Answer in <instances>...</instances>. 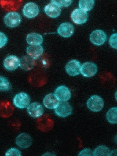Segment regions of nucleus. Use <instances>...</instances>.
<instances>
[{
	"label": "nucleus",
	"instance_id": "1",
	"mask_svg": "<svg viewBox=\"0 0 117 156\" xmlns=\"http://www.w3.org/2000/svg\"><path fill=\"white\" fill-rule=\"evenodd\" d=\"M22 22L20 15L15 11L7 13L4 18V22L6 27L9 28H15L18 26Z\"/></svg>",
	"mask_w": 117,
	"mask_h": 156
},
{
	"label": "nucleus",
	"instance_id": "2",
	"mask_svg": "<svg viewBox=\"0 0 117 156\" xmlns=\"http://www.w3.org/2000/svg\"><path fill=\"white\" fill-rule=\"evenodd\" d=\"M86 105L88 109L93 112H97L101 111L104 106V102L100 96H92L87 101Z\"/></svg>",
	"mask_w": 117,
	"mask_h": 156
},
{
	"label": "nucleus",
	"instance_id": "3",
	"mask_svg": "<svg viewBox=\"0 0 117 156\" xmlns=\"http://www.w3.org/2000/svg\"><path fill=\"white\" fill-rule=\"evenodd\" d=\"M30 98L29 95L25 93H20L16 94L13 99V104L19 109L27 108L30 104Z\"/></svg>",
	"mask_w": 117,
	"mask_h": 156
},
{
	"label": "nucleus",
	"instance_id": "4",
	"mask_svg": "<svg viewBox=\"0 0 117 156\" xmlns=\"http://www.w3.org/2000/svg\"><path fill=\"white\" fill-rule=\"evenodd\" d=\"M73 112V108L67 101H60L55 109L57 115L61 118H66L70 115Z\"/></svg>",
	"mask_w": 117,
	"mask_h": 156
},
{
	"label": "nucleus",
	"instance_id": "5",
	"mask_svg": "<svg viewBox=\"0 0 117 156\" xmlns=\"http://www.w3.org/2000/svg\"><path fill=\"white\" fill-rule=\"evenodd\" d=\"M91 42L97 46L102 45L107 40V35L104 31L101 30H96L92 31L90 35Z\"/></svg>",
	"mask_w": 117,
	"mask_h": 156
},
{
	"label": "nucleus",
	"instance_id": "6",
	"mask_svg": "<svg viewBox=\"0 0 117 156\" xmlns=\"http://www.w3.org/2000/svg\"><path fill=\"white\" fill-rule=\"evenodd\" d=\"M71 19L74 23L78 25L83 24L88 20V14L80 8L76 9L72 12Z\"/></svg>",
	"mask_w": 117,
	"mask_h": 156
},
{
	"label": "nucleus",
	"instance_id": "7",
	"mask_svg": "<svg viewBox=\"0 0 117 156\" xmlns=\"http://www.w3.org/2000/svg\"><path fill=\"white\" fill-rule=\"evenodd\" d=\"M97 66L93 62H85L81 66L80 73L85 77H92L97 74Z\"/></svg>",
	"mask_w": 117,
	"mask_h": 156
},
{
	"label": "nucleus",
	"instance_id": "8",
	"mask_svg": "<svg viewBox=\"0 0 117 156\" xmlns=\"http://www.w3.org/2000/svg\"><path fill=\"white\" fill-rule=\"evenodd\" d=\"M23 14L28 19H33L38 15L39 8L36 4L33 2L27 3L23 9Z\"/></svg>",
	"mask_w": 117,
	"mask_h": 156
},
{
	"label": "nucleus",
	"instance_id": "9",
	"mask_svg": "<svg viewBox=\"0 0 117 156\" xmlns=\"http://www.w3.org/2000/svg\"><path fill=\"white\" fill-rule=\"evenodd\" d=\"M20 59L15 55H9L3 61L5 68L9 71H14L20 66Z\"/></svg>",
	"mask_w": 117,
	"mask_h": 156
},
{
	"label": "nucleus",
	"instance_id": "10",
	"mask_svg": "<svg viewBox=\"0 0 117 156\" xmlns=\"http://www.w3.org/2000/svg\"><path fill=\"white\" fill-rule=\"evenodd\" d=\"M80 62L77 60L74 59L67 63L65 66V70L68 75L75 76L80 73Z\"/></svg>",
	"mask_w": 117,
	"mask_h": 156
},
{
	"label": "nucleus",
	"instance_id": "11",
	"mask_svg": "<svg viewBox=\"0 0 117 156\" xmlns=\"http://www.w3.org/2000/svg\"><path fill=\"white\" fill-rule=\"evenodd\" d=\"M33 142L32 137L26 133L19 135L16 139V143L17 146L20 148L25 149L29 148Z\"/></svg>",
	"mask_w": 117,
	"mask_h": 156
},
{
	"label": "nucleus",
	"instance_id": "12",
	"mask_svg": "<svg viewBox=\"0 0 117 156\" xmlns=\"http://www.w3.org/2000/svg\"><path fill=\"white\" fill-rule=\"evenodd\" d=\"M74 31L75 28L73 25L67 22L61 24L57 29L59 35L65 38L71 37L74 34Z\"/></svg>",
	"mask_w": 117,
	"mask_h": 156
},
{
	"label": "nucleus",
	"instance_id": "13",
	"mask_svg": "<svg viewBox=\"0 0 117 156\" xmlns=\"http://www.w3.org/2000/svg\"><path fill=\"white\" fill-rule=\"evenodd\" d=\"M54 94L59 101H67L71 97L70 90L67 87L64 85L58 87L55 90Z\"/></svg>",
	"mask_w": 117,
	"mask_h": 156
},
{
	"label": "nucleus",
	"instance_id": "14",
	"mask_svg": "<svg viewBox=\"0 0 117 156\" xmlns=\"http://www.w3.org/2000/svg\"><path fill=\"white\" fill-rule=\"evenodd\" d=\"M27 113L29 115L34 118H40L44 113L42 105L38 102H34L27 107Z\"/></svg>",
	"mask_w": 117,
	"mask_h": 156
},
{
	"label": "nucleus",
	"instance_id": "15",
	"mask_svg": "<svg viewBox=\"0 0 117 156\" xmlns=\"http://www.w3.org/2000/svg\"><path fill=\"white\" fill-rule=\"evenodd\" d=\"M14 109L13 106L9 102L6 101H0V117L7 118L11 116Z\"/></svg>",
	"mask_w": 117,
	"mask_h": 156
},
{
	"label": "nucleus",
	"instance_id": "16",
	"mask_svg": "<svg viewBox=\"0 0 117 156\" xmlns=\"http://www.w3.org/2000/svg\"><path fill=\"white\" fill-rule=\"evenodd\" d=\"M44 9L46 14L51 18H57L61 13L60 7L52 2L46 5Z\"/></svg>",
	"mask_w": 117,
	"mask_h": 156
},
{
	"label": "nucleus",
	"instance_id": "17",
	"mask_svg": "<svg viewBox=\"0 0 117 156\" xmlns=\"http://www.w3.org/2000/svg\"><path fill=\"white\" fill-rule=\"evenodd\" d=\"M22 0H1L2 7L7 11H15L20 7Z\"/></svg>",
	"mask_w": 117,
	"mask_h": 156
},
{
	"label": "nucleus",
	"instance_id": "18",
	"mask_svg": "<svg viewBox=\"0 0 117 156\" xmlns=\"http://www.w3.org/2000/svg\"><path fill=\"white\" fill-rule=\"evenodd\" d=\"M26 52L28 56L36 60L43 54V48L41 45H30L27 48Z\"/></svg>",
	"mask_w": 117,
	"mask_h": 156
},
{
	"label": "nucleus",
	"instance_id": "19",
	"mask_svg": "<svg viewBox=\"0 0 117 156\" xmlns=\"http://www.w3.org/2000/svg\"><path fill=\"white\" fill-rule=\"evenodd\" d=\"M59 102L55 94H53L46 95L43 101L44 106L49 109H55L58 105Z\"/></svg>",
	"mask_w": 117,
	"mask_h": 156
},
{
	"label": "nucleus",
	"instance_id": "20",
	"mask_svg": "<svg viewBox=\"0 0 117 156\" xmlns=\"http://www.w3.org/2000/svg\"><path fill=\"white\" fill-rule=\"evenodd\" d=\"M35 65V60L30 56H23L20 59V67L22 69L26 71L32 70Z\"/></svg>",
	"mask_w": 117,
	"mask_h": 156
},
{
	"label": "nucleus",
	"instance_id": "21",
	"mask_svg": "<svg viewBox=\"0 0 117 156\" xmlns=\"http://www.w3.org/2000/svg\"><path fill=\"white\" fill-rule=\"evenodd\" d=\"M26 41L30 45H41L43 42V38L40 34L33 32L27 35Z\"/></svg>",
	"mask_w": 117,
	"mask_h": 156
},
{
	"label": "nucleus",
	"instance_id": "22",
	"mask_svg": "<svg viewBox=\"0 0 117 156\" xmlns=\"http://www.w3.org/2000/svg\"><path fill=\"white\" fill-rule=\"evenodd\" d=\"M38 126L39 129L43 132H47L51 130L53 126V122L52 120L48 117H41L38 121Z\"/></svg>",
	"mask_w": 117,
	"mask_h": 156
},
{
	"label": "nucleus",
	"instance_id": "23",
	"mask_svg": "<svg viewBox=\"0 0 117 156\" xmlns=\"http://www.w3.org/2000/svg\"><path fill=\"white\" fill-rule=\"evenodd\" d=\"M94 0H79V2L80 9L86 12L92 10L94 7Z\"/></svg>",
	"mask_w": 117,
	"mask_h": 156
},
{
	"label": "nucleus",
	"instance_id": "24",
	"mask_svg": "<svg viewBox=\"0 0 117 156\" xmlns=\"http://www.w3.org/2000/svg\"><path fill=\"white\" fill-rule=\"evenodd\" d=\"M117 108L113 107L109 109L106 114V119L109 123L115 124L117 123Z\"/></svg>",
	"mask_w": 117,
	"mask_h": 156
},
{
	"label": "nucleus",
	"instance_id": "25",
	"mask_svg": "<svg viewBox=\"0 0 117 156\" xmlns=\"http://www.w3.org/2000/svg\"><path fill=\"white\" fill-rule=\"evenodd\" d=\"M110 151L109 148L104 145L98 146L93 152V156H108L110 155Z\"/></svg>",
	"mask_w": 117,
	"mask_h": 156
},
{
	"label": "nucleus",
	"instance_id": "26",
	"mask_svg": "<svg viewBox=\"0 0 117 156\" xmlns=\"http://www.w3.org/2000/svg\"><path fill=\"white\" fill-rule=\"evenodd\" d=\"M11 88V84L8 79L0 76V91H8Z\"/></svg>",
	"mask_w": 117,
	"mask_h": 156
},
{
	"label": "nucleus",
	"instance_id": "27",
	"mask_svg": "<svg viewBox=\"0 0 117 156\" xmlns=\"http://www.w3.org/2000/svg\"><path fill=\"white\" fill-rule=\"evenodd\" d=\"M51 2L60 7H67L71 5L73 0H51Z\"/></svg>",
	"mask_w": 117,
	"mask_h": 156
},
{
	"label": "nucleus",
	"instance_id": "28",
	"mask_svg": "<svg viewBox=\"0 0 117 156\" xmlns=\"http://www.w3.org/2000/svg\"><path fill=\"white\" fill-rule=\"evenodd\" d=\"M21 152L20 150L16 148H11L7 150L5 153L6 156H21Z\"/></svg>",
	"mask_w": 117,
	"mask_h": 156
},
{
	"label": "nucleus",
	"instance_id": "29",
	"mask_svg": "<svg viewBox=\"0 0 117 156\" xmlns=\"http://www.w3.org/2000/svg\"><path fill=\"white\" fill-rule=\"evenodd\" d=\"M8 37L3 32H0V48H2L7 44Z\"/></svg>",
	"mask_w": 117,
	"mask_h": 156
},
{
	"label": "nucleus",
	"instance_id": "30",
	"mask_svg": "<svg viewBox=\"0 0 117 156\" xmlns=\"http://www.w3.org/2000/svg\"><path fill=\"white\" fill-rule=\"evenodd\" d=\"M117 33H114L111 35L109 40V43L110 46L116 49L117 48Z\"/></svg>",
	"mask_w": 117,
	"mask_h": 156
},
{
	"label": "nucleus",
	"instance_id": "31",
	"mask_svg": "<svg viewBox=\"0 0 117 156\" xmlns=\"http://www.w3.org/2000/svg\"><path fill=\"white\" fill-rule=\"evenodd\" d=\"M79 156H93V152L89 148H85L79 153Z\"/></svg>",
	"mask_w": 117,
	"mask_h": 156
}]
</instances>
